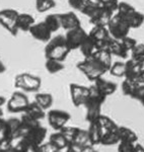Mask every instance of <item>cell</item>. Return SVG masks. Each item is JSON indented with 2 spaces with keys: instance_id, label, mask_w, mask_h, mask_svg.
<instances>
[{
  "instance_id": "6da1fadb",
  "label": "cell",
  "mask_w": 144,
  "mask_h": 152,
  "mask_svg": "<svg viewBox=\"0 0 144 152\" xmlns=\"http://www.w3.org/2000/svg\"><path fill=\"white\" fill-rule=\"evenodd\" d=\"M71 50L68 47L65 36L63 35L52 37L50 41L46 43V47L44 50L46 59H55L61 62H64L66 60Z\"/></svg>"
},
{
  "instance_id": "7a4b0ae2",
  "label": "cell",
  "mask_w": 144,
  "mask_h": 152,
  "mask_svg": "<svg viewBox=\"0 0 144 152\" xmlns=\"http://www.w3.org/2000/svg\"><path fill=\"white\" fill-rule=\"evenodd\" d=\"M76 67L89 81L92 82L109 72V70L94 57L84 58L82 61H79L77 63Z\"/></svg>"
},
{
  "instance_id": "3957f363",
  "label": "cell",
  "mask_w": 144,
  "mask_h": 152,
  "mask_svg": "<svg viewBox=\"0 0 144 152\" xmlns=\"http://www.w3.org/2000/svg\"><path fill=\"white\" fill-rule=\"evenodd\" d=\"M117 14L121 16L130 28H138L144 23V14L135 9V7L129 4L128 2L121 1L119 3Z\"/></svg>"
},
{
  "instance_id": "277c9868",
  "label": "cell",
  "mask_w": 144,
  "mask_h": 152,
  "mask_svg": "<svg viewBox=\"0 0 144 152\" xmlns=\"http://www.w3.org/2000/svg\"><path fill=\"white\" fill-rule=\"evenodd\" d=\"M41 85V78L31 73H20L14 77V86L23 91L37 92L40 90Z\"/></svg>"
},
{
  "instance_id": "5b68a950",
  "label": "cell",
  "mask_w": 144,
  "mask_h": 152,
  "mask_svg": "<svg viewBox=\"0 0 144 152\" xmlns=\"http://www.w3.org/2000/svg\"><path fill=\"white\" fill-rule=\"evenodd\" d=\"M107 28L112 38L116 40H122L123 38L129 36V31L131 29L126 21L117 13L112 15Z\"/></svg>"
},
{
  "instance_id": "8992f818",
  "label": "cell",
  "mask_w": 144,
  "mask_h": 152,
  "mask_svg": "<svg viewBox=\"0 0 144 152\" xmlns=\"http://www.w3.org/2000/svg\"><path fill=\"white\" fill-rule=\"evenodd\" d=\"M18 13V11L12 8H5L0 10V26L13 37H16L18 34V29L16 26Z\"/></svg>"
},
{
  "instance_id": "52a82bcc",
  "label": "cell",
  "mask_w": 144,
  "mask_h": 152,
  "mask_svg": "<svg viewBox=\"0 0 144 152\" xmlns=\"http://www.w3.org/2000/svg\"><path fill=\"white\" fill-rule=\"evenodd\" d=\"M48 123L56 131H60L62 128H64L71 119L69 113L62 111V110H51L48 112L47 116Z\"/></svg>"
},
{
  "instance_id": "ba28073f",
  "label": "cell",
  "mask_w": 144,
  "mask_h": 152,
  "mask_svg": "<svg viewBox=\"0 0 144 152\" xmlns=\"http://www.w3.org/2000/svg\"><path fill=\"white\" fill-rule=\"evenodd\" d=\"M28 96L23 91H14L7 100V111L10 113H23L30 104Z\"/></svg>"
},
{
  "instance_id": "9c48e42d",
  "label": "cell",
  "mask_w": 144,
  "mask_h": 152,
  "mask_svg": "<svg viewBox=\"0 0 144 152\" xmlns=\"http://www.w3.org/2000/svg\"><path fill=\"white\" fill-rule=\"evenodd\" d=\"M69 90L73 105L76 107L84 105L87 99H88L89 88L84 86V85L77 84V83H71L69 86Z\"/></svg>"
},
{
  "instance_id": "30bf717a",
  "label": "cell",
  "mask_w": 144,
  "mask_h": 152,
  "mask_svg": "<svg viewBox=\"0 0 144 152\" xmlns=\"http://www.w3.org/2000/svg\"><path fill=\"white\" fill-rule=\"evenodd\" d=\"M88 36L94 42L97 50L106 49L109 41L112 38L107 26H92L91 31L88 33Z\"/></svg>"
},
{
  "instance_id": "8fae6325",
  "label": "cell",
  "mask_w": 144,
  "mask_h": 152,
  "mask_svg": "<svg viewBox=\"0 0 144 152\" xmlns=\"http://www.w3.org/2000/svg\"><path fill=\"white\" fill-rule=\"evenodd\" d=\"M87 36H88V34L85 31V29L82 26H78L76 28L67 31L66 35H65V39H66L68 47L72 51L79 49L80 45L86 39Z\"/></svg>"
},
{
  "instance_id": "7c38bea8",
  "label": "cell",
  "mask_w": 144,
  "mask_h": 152,
  "mask_svg": "<svg viewBox=\"0 0 144 152\" xmlns=\"http://www.w3.org/2000/svg\"><path fill=\"white\" fill-rule=\"evenodd\" d=\"M20 136V119L9 118L4 120L3 128L0 132V138L12 139Z\"/></svg>"
},
{
  "instance_id": "4fadbf2b",
  "label": "cell",
  "mask_w": 144,
  "mask_h": 152,
  "mask_svg": "<svg viewBox=\"0 0 144 152\" xmlns=\"http://www.w3.org/2000/svg\"><path fill=\"white\" fill-rule=\"evenodd\" d=\"M46 136H47V129H46L45 127H43L42 125H40V126L28 131L23 137L26 139V141L28 142V144L30 145L31 151L33 148H35V147L39 146L40 144L43 143Z\"/></svg>"
},
{
  "instance_id": "5bb4252c",
  "label": "cell",
  "mask_w": 144,
  "mask_h": 152,
  "mask_svg": "<svg viewBox=\"0 0 144 152\" xmlns=\"http://www.w3.org/2000/svg\"><path fill=\"white\" fill-rule=\"evenodd\" d=\"M29 33L31 34L35 40L40 41L42 43H47L52 38V31L47 26L45 21H40V23H35L33 26L30 28Z\"/></svg>"
},
{
  "instance_id": "9a60e30c",
  "label": "cell",
  "mask_w": 144,
  "mask_h": 152,
  "mask_svg": "<svg viewBox=\"0 0 144 152\" xmlns=\"http://www.w3.org/2000/svg\"><path fill=\"white\" fill-rule=\"evenodd\" d=\"M102 104L101 102H97V100L87 99L86 102L84 104L83 107H85L86 110V114H85V120H86L88 123H92V122H96L99 116L102 115Z\"/></svg>"
},
{
  "instance_id": "2e32d148",
  "label": "cell",
  "mask_w": 144,
  "mask_h": 152,
  "mask_svg": "<svg viewBox=\"0 0 144 152\" xmlns=\"http://www.w3.org/2000/svg\"><path fill=\"white\" fill-rule=\"evenodd\" d=\"M60 18H61V28L70 31V29L76 28L78 26H81L80 19L72 11L60 13Z\"/></svg>"
},
{
  "instance_id": "e0dca14e",
  "label": "cell",
  "mask_w": 144,
  "mask_h": 152,
  "mask_svg": "<svg viewBox=\"0 0 144 152\" xmlns=\"http://www.w3.org/2000/svg\"><path fill=\"white\" fill-rule=\"evenodd\" d=\"M106 49L112 54V56H116V57H119L121 59H127L129 57V55H130V54L124 49L121 41L116 40V39H114V38H111V40L109 41Z\"/></svg>"
},
{
  "instance_id": "ac0fdd59",
  "label": "cell",
  "mask_w": 144,
  "mask_h": 152,
  "mask_svg": "<svg viewBox=\"0 0 144 152\" xmlns=\"http://www.w3.org/2000/svg\"><path fill=\"white\" fill-rule=\"evenodd\" d=\"M141 72L140 63L130 58L126 61V71H125V78L132 81L138 82V77Z\"/></svg>"
},
{
  "instance_id": "d6986e66",
  "label": "cell",
  "mask_w": 144,
  "mask_h": 152,
  "mask_svg": "<svg viewBox=\"0 0 144 152\" xmlns=\"http://www.w3.org/2000/svg\"><path fill=\"white\" fill-rule=\"evenodd\" d=\"M94 84L96 85V87L97 89H99L102 94L106 95V96H109V95L115 94L117 90V87H118V85L115 82L104 79L102 77L97 78L96 81H94Z\"/></svg>"
},
{
  "instance_id": "ffe728a7",
  "label": "cell",
  "mask_w": 144,
  "mask_h": 152,
  "mask_svg": "<svg viewBox=\"0 0 144 152\" xmlns=\"http://www.w3.org/2000/svg\"><path fill=\"white\" fill-rule=\"evenodd\" d=\"M88 140L89 143L91 144L92 146H96L101 144V140H102V130L101 128V126L99 125V123L96 122H92V123H89V127H88Z\"/></svg>"
},
{
  "instance_id": "44dd1931",
  "label": "cell",
  "mask_w": 144,
  "mask_h": 152,
  "mask_svg": "<svg viewBox=\"0 0 144 152\" xmlns=\"http://www.w3.org/2000/svg\"><path fill=\"white\" fill-rule=\"evenodd\" d=\"M35 18L31 14L18 13L16 26H18V31H29L31 26L35 24Z\"/></svg>"
},
{
  "instance_id": "7402d4cb",
  "label": "cell",
  "mask_w": 144,
  "mask_h": 152,
  "mask_svg": "<svg viewBox=\"0 0 144 152\" xmlns=\"http://www.w3.org/2000/svg\"><path fill=\"white\" fill-rule=\"evenodd\" d=\"M23 114L28 115V116H30L35 120H38V121H41L47 116L45 110L42 107H40V104H38L36 102H30L28 107L26 109V111L23 112Z\"/></svg>"
},
{
  "instance_id": "603a6c76",
  "label": "cell",
  "mask_w": 144,
  "mask_h": 152,
  "mask_svg": "<svg viewBox=\"0 0 144 152\" xmlns=\"http://www.w3.org/2000/svg\"><path fill=\"white\" fill-rule=\"evenodd\" d=\"M111 18L112 14H110L109 12L101 8L94 15H92L89 18V21L94 26H107Z\"/></svg>"
},
{
  "instance_id": "cb8c5ba5",
  "label": "cell",
  "mask_w": 144,
  "mask_h": 152,
  "mask_svg": "<svg viewBox=\"0 0 144 152\" xmlns=\"http://www.w3.org/2000/svg\"><path fill=\"white\" fill-rule=\"evenodd\" d=\"M31 147L23 136L15 137L10 140L9 152H30Z\"/></svg>"
},
{
  "instance_id": "d4e9b609",
  "label": "cell",
  "mask_w": 144,
  "mask_h": 152,
  "mask_svg": "<svg viewBox=\"0 0 144 152\" xmlns=\"http://www.w3.org/2000/svg\"><path fill=\"white\" fill-rule=\"evenodd\" d=\"M101 8V0H85L84 5L80 12L82 14H84L85 16H87L88 18H90Z\"/></svg>"
},
{
  "instance_id": "484cf974",
  "label": "cell",
  "mask_w": 144,
  "mask_h": 152,
  "mask_svg": "<svg viewBox=\"0 0 144 152\" xmlns=\"http://www.w3.org/2000/svg\"><path fill=\"white\" fill-rule=\"evenodd\" d=\"M40 122L41 121L33 119V118H31L30 116H28V115L23 113V115L20 117V136H23L31 129L40 126L41 125Z\"/></svg>"
},
{
  "instance_id": "4316f807",
  "label": "cell",
  "mask_w": 144,
  "mask_h": 152,
  "mask_svg": "<svg viewBox=\"0 0 144 152\" xmlns=\"http://www.w3.org/2000/svg\"><path fill=\"white\" fill-rule=\"evenodd\" d=\"M117 133L120 138V141H125V142H132V143H136L138 141V136L133 130L127 128L124 126H119Z\"/></svg>"
},
{
  "instance_id": "83f0119b",
  "label": "cell",
  "mask_w": 144,
  "mask_h": 152,
  "mask_svg": "<svg viewBox=\"0 0 144 152\" xmlns=\"http://www.w3.org/2000/svg\"><path fill=\"white\" fill-rule=\"evenodd\" d=\"M79 50L82 55H83L84 58H89L96 53L97 48H96V44H94V42L90 39V37L87 36L86 39H85V40L82 42L81 45H80Z\"/></svg>"
},
{
  "instance_id": "f1b7e54d",
  "label": "cell",
  "mask_w": 144,
  "mask_h": 152,
  "mask_svg": "<svg viewBox=\"0 0 144 152\" xmlns=\"http://www.w3.org/2000/svg\"><path fill=\"white\" fill-rule=\"evenodd\" d=\"M91 57L96 58L99 62H101L107 69H110L112 65V54L109 52L107 49H99L96 51V53L91 56Z\"/></svg>"
},
{
  "instance_id": "f546056e",
  "label": "cell",
  "mask_w": 144,
  "mask_h": 152,
  "mask_svg": "<svg viewBox=\"0 0 144 152\" xmlns=\"http://www.w3.org/2000/svg\"><path fill=\"white\" fill-rule=\"evenodd\" d=\"M49 142L53 144L54 146L57 147L59 150H63V149H67L69 142L67 141V139L65 138V136L61 133L60 131H57L55 133H52L50 135L49 138Z\"/></svg>"
},
{
  "instance_id": "4dcf8cb0",
  "label": "cell",
  "mask_w": 144,
  "mask_h": 152,
  "mask_svg": "<svg viewBox=\"0 0 144 152\" xmlns=\"http://www.w3.org/2000/svg\"><path fill=\"white\" fill-rule=\"evenodd\" d=\"M45 23L47 24V26L50 28V31L52 33H56L57 31H59L61 28V18L60 13H53V14H48L44 19Z\"/></svg>"
},
{
  "instance_id": "1f68e13d",
  "label": "cell",
  "mask_w": 144,
  "mask_h": 152,
  "mask_svg": "<svg viewBox=\"0 0 144 152\" xmlns=\"http://www.w3.org/2000/svg\"><path fill=\"white\" fill-rule=\"evenodd\" d=\"M35 102L40 107H42L45 111L50 110L53 104V96L50 94H46V92H39L35 96Z\"/></svg>"
},
{
  "instance_id": "d6a6232c",
  "label": "cell",
  "mask_w": 144,
  "mask_h": 152,
  "mask_svg": "<svg viewBox=\"0 0 144 152\" xmlns=\"http://www.w3.org/2000/svg\"><path fill=\"white\" fill-rule=\"evenodd\" d=\"M97 123L101 126L102 132H110V131H116L118 129V125L116 122H114L111 118L105 115H101L99 118L97 119Z\"/></svg>"
},
{
  "instance_id": "836d02e7",
  "label": "cell",
  "mask_w": 144,
  "mask_h": 152,
  "mask_svg": "<svg viewBox=\"0 0 144 152\" xmlns=\"http://www.w3.org/2000/svg\"><path fill=\"white\" fill-rule=\"evenodd\" d=\"M45 68L50 74H56L60 72L65 68L64 63L61 61L55 60V59H46L45 62Z\"/></svg>"
},
{
  "instance_id": "e575fe53",
  "label": "cell",
  "mask_w": 144,
  "mask_h": 152,
  "mask_svg": "<svg viewBox=\"0 0 144 152\" xmlns=\"http://www.w3.org/2000/svg\"><path fill=\"white\" fill-rule=\"evenodd\" d=\"M118 130V129H117ZM116 131H110V132H102V140L101 144L106 146L110 145H115V144H118L120 142V138L118 136V133Z\"/></svg>"
},
{
  "instance_id": "d590c367",
  "label": "cell",
  "mask_w": 144,
  "mask_h": 152,
  "mask_svg": "<svg viewBox=\"0 0 144 152\" xmlns=\"http://www.w3.org/2000/svg\"><path fill=\"white\" fill-rule=\"evenodd\" d=\"M125 71L126 62H121V61H116V62L112 63L109 69L110 74L115 77H125Z\"/></svg>"
},
{
  "instance_id": "8d00e7d4",
  "label": "cell",
  "mask_w": 144,
  "mask_h": 152,
  "mask_svg": "<svg viewBox=\"0 0 144 152\" xmlns=\"http://www.w3.org/2000/svg\"><path fill=\"white\" fill-rule=\"evenodd\" d=\"M56 6L55 0H36V9L38 12H47Z\"/></svg>"
},
{
  "instance_id": "74e56055",
  "label": "cell",
  "mask_w": 144,
  "mask_h": 152,
  "mask_svg": "<svg viewBox=\"0 0 144 152\" xmlns=\"http://www.w3.org/2000/svg\"><path fill=\"white\" fill-rule=\"evenodd\" d=\"M119 3H120L119 0H101L102 8L107 12H109L110 14H112V15L117 13Z\"/></svg>"
},
{
  "instance_id": "f35d334b",
  "label": "cell",
  "mask_w": 144,
  "mask_h": 152,
  "mask_svg": "<svg viewBox=\"0 0 144 152\" xmlns=\"http://www.w3.org/2000/svg\"><path fill=\"white\" fill-rule=\"evenodd\" d=\"M138 82L136 81H132V80L129 79H124V81L122 82V92H123L124 95H127V96H132L134 90H135L136 86H137Z\"/></svg>"
},
{
  "instance_id": "ab89813d",
  "label": "cell",
  "mask_w": 144,
  "mask_h": 152,
  "mask_svg": "<svg viewBox=\"0 0 144 152\" xmlns=\"http://www.w3.org/2000/svg\"><path fill=\"white\" fill-rule=\"evenodd\" d=\"M130 55L133 60L137 61L139 63L143 62L144 61V44L137 43V45H136L133 50L131 51Z\"/></svg>"
},
{
  "instance_id": "60d3db41",
  "label": "cell",
  "mask_w": 144,
  "mask_h": 152,
  "mask_svg": "<svg viewBox=\"0 0 144 152\" xmlns=\"http://www.w3.org/2000/svg\"><path fill=\"white\" fill-rule=\"evenodd\" d=\"M61 150L57 148L56 146L53 145L51 142H46V143L40 144L39 146L35 147L31 149V152H60Z\"/></svg>"
},
{
  "instance_id": "b9f144b4",
  "label": "cell",
  "mask_w": 144,
  "mask_h": 152,
  "mask_svg": "<svg viewBox=\"0 0 144 152\" xmlns=\"http://www.w3.org/2000/svg\"><path fill=\"white\" fill-rule=\"evenodd\" d=\"M120 41H121L122 45H123L124 49H125L129 54L131 53V51L133 50L134 47L137 45V41H136L134 38H131V37H129V36L125 37V38H123Z\"/></svg>"
},
{
  "instance_id": "7bdbcfd3",
  "label": "cell",
  "mask_w": 144,
  "mask_h": 152,
  "mask_svg": "<svg viewBox=\"0 0 144 152\" xmlns=\"http://www.w3.org/2000/svg\"><path fill=\"white\" fill-rule=\"evenodd\" d=\"M135 143L120 141L118 143V152H134Z\"/></svg>"
},
{
  "instance_id": "ee69618b",
  "label": "cell",
  "mask_w": 144,
  "mask_h": 152,
  "mask_svg": "<svg viewBox=\"0 0 144 152\" xmlns=\"http://www.w3.org/2000/svg\"><path fill=\"white\" fill-rule=\"evenodd\" d=\"M131 97L136 100H139L140 102H142L144 100V84H142V83H138Z\"/></svg>"
},
{
  "instance_id": "f6af8a7d",
  "label": "cell",
  "mask_w": 144,
  "mask_h": 152,
  "mask_svg": "<svg viewBox=\"0 0 144 152\" xmlns=\"http://www.w3.org/2000/svg\"><path fill=\"white\" fill-rule=\"evenodd\" d=\"M84 2L85 0H68V4L70 5V7L77 11L81 10L84 5Z\"/></svg>"
},
{
  "instance_id": "bcb514c9",
  "label": "cell",
  "mask_w": 144,
  "mask_h": 152,
  "mask_svg": "<svg viewBox=\"0 0 144 152\" xmlns=\"http://www.w3.org/2000/svg\"><path fill=\"white\" fill-rule=\"evenodd\" d=\"M134 152H144V147L139 143H135V149Z\"/></svg>"
},
{
  "instance_id": "7dc6e473",
  "label": "cell",
  "mask_w": 144,
  "mask_h": 152,
  "mask_svg": "<svg viewBox=\"0 0 144 152\" xmlns=\"http://www.w3.org/2000/svg\"><path fill=\"white\" fill-rule=\"evenodd\" d=\"M138 83L144 84V69L141 70V72H140V75H139V77H138Z\"/></svg>"
},
{
  "instance_id": "c3c4849f",
  "label": "cell",
  "mask_w": 144,
  "mask_h": 152,
  "mask_svg": "<svg viewBox=\"0 0 144 152\" xmlns=\"http://www.w3.org/2000/svg\"><path fill=\"white\" fill-rule=\"evenodd\" d=\"M6 70V67L5 65L3 64V62H2V60L0 59V74H2V73H4Z\"/></svg>"
},
{
  "instance_id": "681fc988",
  "label": "cell",
  "mask_w": 144,
  "mask_h": 152,
  "mask_svg": "<svg viewBox=\"0 0 144 152\" xmlns=\"http://www.w3.org/2000/svg\"><path fill=\"white\" fill-rule=\"evenodd\" d=\"M5 102H6V99L4 96H2V95H0V107H2Z\"/></svg>"
},
{
  "instance_id": "f907efd6",
  "label": "cell",
  "mask_w": 144,
  "mask_h": 152,
  "mask_svg": "<svg viewBox=\"0 0 144 152\" xmlns=\"http://www.w3.org/2000/svg\"><path fill=\"white\" fill-rule=\"evenodd\" d=\"M4 120H5V119H3V117H0V132H1L2 128H3Z\"/></svg>"
},
{
  "instance_id": "816d5d0a",
  "label": "cell",
  "mask_w": 144,
  "mask_h": 152,
  "mask_svg": "<svg viewBox=\"0 0 144 152\" xmlns=\"http://www.w3.org/2000/svg\"><path fill=\"white\" fill-rule=\"evenodd\" d=\"M0 117H3V111L1 110V107H0Z\"/></svg>"
},
{
  "instance_id": "f5cc1de1",
  "label": "cell",
  "mask_w": 144,
  "mask_h": 152,
  "mask_svg": "<svg viewBox=\"0 0 144 152\" xmlns=\"http://www.w3.org/2000/svg\"><path fill=\"white\" fill-rule=\"evenodd\" d=\"M66 152H74V151H72V150H71V149L67 148V149H66Z\"/></svg>"
},
{
  "instance_id": "db71d44e",
  "label": "cell",
  "mask_w": 144,
  "mask_h": 152,
  "mask_svg": "<svg viewBox=\"0 0 144 152\" xmlns=\"http://www.w3.org/2000/svg\"><path fill=\"white\" fill-rule=\"evenodd\" d=\"M0 152H1V151H0Z\"/></svg>"
}]
</instances>
